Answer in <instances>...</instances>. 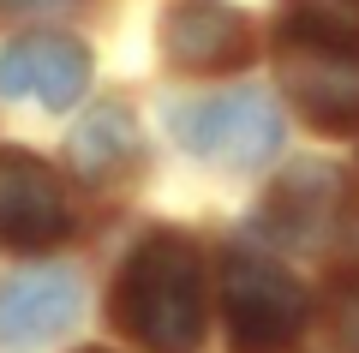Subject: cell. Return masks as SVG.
Returning <instances> with one entry per match:
<instances>
[{"mask_svg":"<svg viewBox=\"0 0 359 353\" xmlns=\"http://www.w3.org/2000/svg\"><path fill=\"white\" fill-rule=\"evenodd\" d=\"M114 329L144 353H192L204 341V258L186 234L162 227L132 246L114 281Z\"/></svg>","mask_w":359,"mask_h":353,"instance_id":"obj_1","label":"cell"},{"mask_svg":"<svg viewBox=\"0 0 359 353\" xmlns=\"http://www.w3.org/2000/svg\"><path fill=\"white\" fill-rule=\"evenodd\" d=\"M276 72L311 126L353 132L359 126V30L323 13H294L276 30Z\"/></svg>","mask_w":359,"mask_h":353,"instance_id":"obj_2","label":"cell"},{"mask_svg":"<svg viewBox=\"0 0 359 353\" xmlns=\"http://www.w3.org/2000/svg\"><path fill=\"white\" fill-rule=\"evenodd\" d=\"M168 132H174L198 162L264 168L269 156L282 150V108H276L264 90H216V96L168 108Z\"/></svg>","mask_w":359,"mask_h":353,"instance_id":"obj_3","label":"cell"},{"mask_svg":"<svg viewBox=\"0 0 359 353\" xmlns=\"http://www.w3.org/2000/svg\"><path fill=\"white\" fill-rule=\"evenodd\" d=\"M222 317H228V335L240 353H276L306 329L311 300L282 264L233 252L222 264Z\"/></svg>","mask_w":359,"mask_h":353,"instance_id":"obj_4","label":"cell"},{"mask_svg":"<svg viewBox=\"0 0 359 353\" xmlns=\"http://www.w3.org/2000/svg\"><path fill=\"white\" fill-rule=\"evenodd\" d=\"M66 234H72V210L60 174L30 150H0V246L48 252Z\"/></svg>","mask_w":359,"mask_h":353,"instance_id":"obj_5","label":"cell"},{"mask_svg":"<svg viewBox=\"0 0 359 353\" xmlns=\"http://www.w3.org/2000/svg\"><path fill=\"white\" fill-rule=\"evenodd\" d=\"M90 84V54L72 36H18L0 48V96L42 102V108H72Z\"/></svg>","mask_w":359,"mask_h":353,"instance_id":"obj_6","label":"cell"},{"mask_svg":"<svg viewBox=\"0 0 359 353\" xmlns=\"http://www.w3.org/2000/svg\"><path fill=\"white\" fill-rule=\"evenodd\" d=\"M84 305L72 269H25L0 288V347H42L66 335Z\"/></svg>","mask_w":359,"mask_h":353,"instance_id":"obj_7","label":"cell"},{"mask_svg":"<svg viewBox=\"0 0 359 353\" xmlns=\"http://www.w3.org/2000/svg\"><path fill=\"white\" fill-rule=\"evenodd\" d=\"M162 42L174 54V66H186V72H228V66L252 60V25L233 6H216V0L174 6L162 25Z\"/></svg>","mask_w":359,"mask_h":353,"instance_id":"obj_8","label":"cell"},{"mask_svg":"<svg viewBox=\"0 0 359 353\" xmlns=\"http://www.w3.org/2000/svg\"><path fill=\"white\" fill-rule=\"evenodd\" d=\"M126 150H132V114H126V108L102 102V108H90L84 120H78L72 156H78V168H84V174H108Z\"/></svg>","mask_w":359,"mask_h":353,"instance_id":"obj_9","label":"cell"},{"mask_svg":"<svg viewBox=\"0 0 359 353\" xmlns=\"http://www.w3.org/2000/svg\"><path fill=\"white\" fill-rule=\"evenodd\" d=\"M335 341H341V353H359V281L335 300Z\"/></svg>","mask_w":359,"mask_h":353,"instance_id":"obj_10","label":"cell"},{"mask_svg":"<svg viewBox=\"0 0 359 353\" xmlns=\"http://www.w3.org/2000/svg\"><path fill=\"white\" fill-rule=\"evenodd\" d=\"M347 6H359V0H347Z\"/></svg>","mask_w":359,"mask_h":353,"instance_id":"obj_11","label":"cell"},{"mask_svg":"<svg viewBox=\"0 0 359 353\" xmlns=\"http://www.w3.org/2000/svg\"><path fill=\"white\" fill-rule=\"evenodd\" d=\"M90 353H102V347H90Z\"/></svg>","mask_w":359,"mask_h":353,"instance_id":"obj_12","label":"cell"}]
</instances>
